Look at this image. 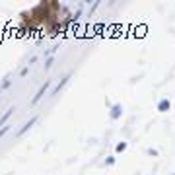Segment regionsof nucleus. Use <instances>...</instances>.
Masks as SVG:
<instances>
[{
	"instance_id": "f257e3e1",
	"label": "nucleus",
	"mask_w": 175,
	"mask_h": 175,
	"mask_svg": "<svg viewBox=\"0 0 175 175\" xmlns=\"http://www.w3.org/2000/svg\"><path fill=\"white\" fill-rule=\"evenodd\" d=\"M49 84H51V80H45V84H43L41 88H39V92H37V96H35L33 99H31V103H37V101L45 96V92H47V88H49Z\"/></svg>"
},
{
	"instance_id": "20e7f679",
	"label": "nucleus",
	"mask_w": 175,
	"mask_h": 175,
	"mask_svg": "<svg viewBox=\"0 0 175 175\" xmlns=\"http://www.w3.org/2000/svg\"><path fill=\"white\" fill-rule=\"evenodd\" d=\"M111 115H113V119H117V117L121 115V107H119V105H115V107H113V113H111Z\"/></svg>"
},
{
	"instance_id": "0eeeda50",
	"label": "nucleus",
	"mask_w": 175,
	"mask_h": 175,
	"mask_svg": "<svg viewBox=\"0 0 175 175\" xmlns=\"http://www.w3.org/2000/svg\"><path fill=\"white\" fill-rule=\"evenodd\" d=\"M125 148H127V144H125V142H121V144H117V150H119V152H121V150H125Z\"/></svg>"
},
{
	"instance_id": "7ed1b4c3",
	"label": "nucleus",
	"mask_w": 175,
	"mask_h": 175,
	"mask_svg": "<svg viewBox=\"0 0 175 175\" xmlns=\"http://www.w3.org/2000/svg\"><path fill=\"white\" fill-rule=\"evenodd\" d=\"M12 111H14V107H10L8 111H6V113H4L2 117H0V125H4V123H6V121L10 119V115H12Z\"/></svg>"
},
{
	"instance_id": "39448f33",
	"label": "nucleus",
	"mask_w": 175,
	"mask_h": 175,
	"mask_svg": "<svg viewBox=\"0 0 175 175\" xmlns=\"http://www.w3.org/2000/svg\"><path fill=\"white\" fill-rule=\"evenodd\" d=\"M167 107H169V101H167V99H164L162 103H159V111H165Z\"/></svg>"
},
{
	"instance_id": "6e6552de",
	"label": "nucleus",
	"mask_w": 175,
	"mask_h": 175,
	"mask_svg": "<svg viewBox=\"0 0 175 175\" xmlns=\"http://www.w3.org/2000/svg\"><path fill=\"white\" fill-rule=\"evenodd\" d=\"M0 92H2V90H0Z\"/></svg>"
},
{
	"instance_id": "f03ea898",
	"label": "nucleus",
	"mask_w": 175,
	"mask_h": 175,
	"mask_svg": "<svg viewBox=\"0 0 175 175\" xmlns=\"http://www.w3.org/2000/svg\"><path fill=\"white\" fill-rule=\"evenodd\" d=\"M35 121H37V117H33V119H29V123H25V125H24V127L20 128V132H18V134H24V132H25L27 128H31V127L35 125Z\"/></svg>"
},
{
	"instance_id": "423d86ee",
	"label": "nucleus",
	"mask_w": 175,
	"mask_h": 175,
	"mask_svg": "<svg viewBox=\"0 0 175 175\" xmlns=\"http://www.w3.org/2000/svg\"><path fill=\"white\" fill-rule=\"evenodd\" d=\"M8 130H10V127H2V128H0V138H2L6 132H8Z\"/></svg>"
}]
</instances>
